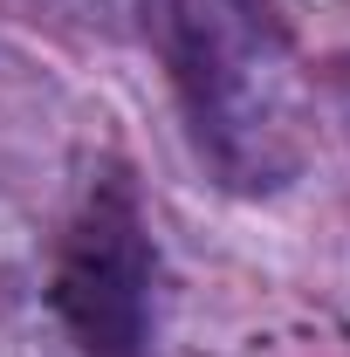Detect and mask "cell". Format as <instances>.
<instances>
[{
  "instance_id": "1",
  "label": "cell",
  "mask_w": 350,
  "mask_h": 357,
  "mask_svg": "<svg viewBox=\"0 0 350 357\" xmlns=\"http://www.w3.org/2000/svg\"><path fill=\"white\" fill-rule=\"evenodd\" d=\"M151 28L199 144L248 185L275 178L289 158V110H282V55L254 0H151Z\"/></svg>"
},
{
  "instance_id": "2",
  "label": "cell",
  "mask_w": 350,
  "mask_h": 357,
  "mask_svg": "<svg viewBox=\"0 0 350 357\" xmlns=\"http://www.w3.org/2000/svg\"><path fill=\"white\" fill-rule=\"evenodd\" d=\"M55 310L83 357H137L151 330V248L124 192L89 199L55 261Z\"/></svg>"
}]
</instances>
